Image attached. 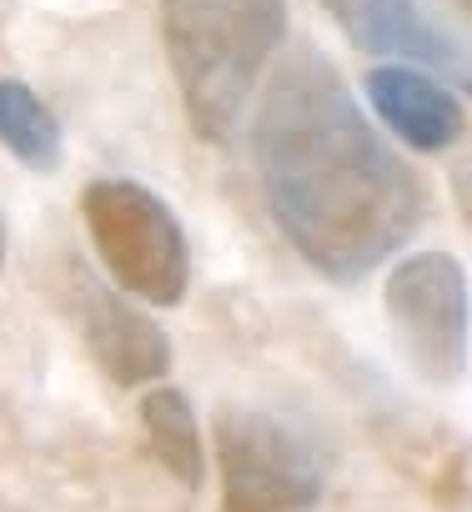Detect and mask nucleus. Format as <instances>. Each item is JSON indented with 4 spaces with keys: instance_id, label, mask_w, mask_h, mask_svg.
Returning <instances> with one entry per match:
<instances>
[{
    "instance_id": "1",
    "label": "nucleus",
    "mask_w": 472,
    "mask_h": 512,
    "mask_svg": "<svg viewBox=\"0 0 472 512\" xmlns=\"http://www.w3.org/2000/svg\"><path fill=\"white\" fill-rule=\"evenodd\" d=\"M262 196L302 262L357 287L427 216L417 171L377 136L322 51L287 56L252 121Z\"/></svg>"
},
{
    "instance_id": "3",
    "label": "nucleus",
    "mask_w": 472,
    "mask_h": 512,
    "mask_svg": "<svg viewBox=\"0 0 472 512\" xmlns=\"http://www.w3.org/2000/svg\"><path fill=\"white\" fill-rule=\"evenodd\" d=\"M221 512H317L327 492V442L312 422L277 407L216 412Z\"/></svg>"
},
{
    "instance_id": "8",
    "label": "nucleus",
    "mask_w": 472,
    "mask_h": 512,
    "mask_svg": "<svg viewBox=\"0 0 472 512\" xmlns=\"http://www.w3.org/2000/svg\"><path fill=\"white\" fill-rule=\"evenodd\" d=\"M362 91L372 101V111L382 116V126L412 146V151H447L462 136V101L457 91H447L442 81H432L427 71L412 66H372L362 76Z\"/></svg>"
},
{
    "instance_id": "13",
    "label": "nucleus",
    "mask_w": 472,
    "mask_h": 512,
    "mask_svg": "<svg viewBox=\"0 0 472 512\" xmlns=\"http://www.w3.org/2000/svg\"><path fill=\"white\" fill-rule=\"evenodd\" d=\"M0 267H6V231H0Z\"/></svg>"
},
{
    "instance_id": "4",
    "label": "nucleus",
    "mask_w": 472,
    "mask_h": 512,
    "mask_svg": "<svg viewBox=\"0 0 472 512\" xmlns=\"http://www.w3.org/2000/svg\"><path fill=\"white\" fill-rule=\"evenodd\" d=\"M81 221L101 267L146 307H181L191 287V246L176 211L131 176H96L81 191Z\"/></svg>"
},
{
    "instance_id": "12",
    "label": "nucleus",
    "mask_w": 472,
    "mask_h": 512,
    "mask_svg": "<svg viewBox=\"0 0 472 512\" xmlns=\"http://www.w3.org/2000/svg\"><path fill=\"white\" fill-rule=\"evenodd\" d=\"M457 11H462V16L472 21V0H457Z\"/></svg>"
},
{
    "instance_id": "7",
    "label": "nucleus",
    "mask_w": 472,
    "mask_h": 512,
    "mask_svg": "<svg viewBox=\"0 0 472 512\" xmlns=\"http://www.w3.org/2000/svg\"><path fill=\"white\" fill-rule=\"evenodd\" d=\"M66 307L76 317V332L86 342V352L96 357V367L116 382V387H146L161 382L171 372V337L141 312L131 307L121 292H111L96 272H86L76 256H66Z\"/></svg>"
},
{
    "instance_id": "5",
    "label": "nucleus",
    "mask_w": 472,
    "mask_h": 512,
    "mask_svg": "<svg viewBox=\"0 0 472 512\" xmlns=\"http://www.w3.org/2000/svg\"><path fill=\"white\" fill-rule=\"evenodd\" d=\"M382 317L407 367L432 387H457L472 357V292L452 251H417L387 272Z\"/></svg>"
},
{
    "instance_id": "11",
    "label": "nucleus",
    "mask_w": 472,
    "mask_h": 512,
    "mask_svg": "<svg viewBox=\"0 0 472 512\" xmlns=\"http://www.w3.org/2000/svg\"><path fill=\"white\" fill-rule=\"evenodd\" d=\"M452 191H457V206H462V216H467V226H472V171H457V176H452Z\"/></svg>"
},
{
    "instance_id": "9",
    "label": "nucleus",
    "mask_w": 472,
    "mask_h": 512,
    "mask_svg": "<svg viewBox=\"0 0 472 512\" xmlns=\"http://www.w3.org/2000/svg\"><path fill=\"white\" fill-rule=\"evenodd\" d=\"M141 432L156 452V462L186 487L196 492L206 482V447H201V427L191 412V397L181 387H151L141 397Z\"/></svg>"
},
{
    "instance_id": "10",
    "label": "nucleus",
    "mask_w": 472,
    "mask_h": 512,
    "mask_svg": "<svg viewBox=\"0 0 472 512\" xmlns=\"http://www.w3.org/2000/svg\"><path fill=\"white\" fill-rule=\"evenodd\" d=\"M0 146H6L26 171H41V176H51L66 156L56 111L16 76L0 81Z\"/></svg>"
},
{
    "instance_id": "6",
    "label": "nucleus",
    "mask_w": 472,
    "mask_h": 512,
    "mask_svg": "<svg viewBox=\"0 0 472 512\" xmlns=\"http://www.w3.org/2000/svg\"><path fill=\"white\" fill-rule=\"evenodd\" d=\"M322 11L337 21V31L387 66H412L442 81L447 91L472 101V51L422 6V0H322Z\"/></svg>"
},
{
    "instance_id": "2",
    "label": "nucleus",
    "mask_w": 472,
    "mask_h": 512,
    "mask_svg": "<svg viewBox=\"0 0 472 512\" xmlns=\"http://www.w3.org/2000/svg\"><path fill=\"white\" fill-rule=\"evenodd\" d=\"M166 61L201 141L221 146L242 121L267 61L287 41V0H156Z\"/></svg>"
}]
</instances>
